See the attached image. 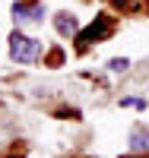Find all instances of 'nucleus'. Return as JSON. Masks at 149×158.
Returning <instances> with one entry per match:
<instances>
[{"instance_id":"1","label":"nucleus","mask_w":149,"mask_h":158,"mask_svg":"<svg viewBox=\"0 0 149 158\" xmlns=\"http://www.w3.org/2000/svg\"><path fill=\"white\" fill-rule=\"evenodd\" d=\"M10 57L16 63H35L38 57H42V41L22 35V32H13L10 35Z\"/></svg>"},{"instance_id":"2","label":"nucleus","mask_w":149,"mask_h":158,"mask_svg":"<svg viewBox=\"0 0 149 158\" xmlns=\"http://www.w3.org/2000/svg\"><path fill=\"white\" fill-rule=\"evenodd\" d=\"M13 16H16V22H38L45 16V3L42 0H16L13 3Z\"/></svg>"},{"instance_id":"3","label":"nucleus","mask_w":149,"mask_h":158,"mask_svg":"<svg viewBox=\"0 0 149 158\" xmlns=\"http://www.w3.org/2000/svg\"><path fill=\"white\" fill-rule=\"evenodd\" d=\"M111 35V19L108 16H95V22L89 25V29H83L79 32V44H92V41H102V38H108Z\"/></svg>"},{"instance_id":"4","label":"nucleus","mask_w":149,"mask_h":158,"mask_svg":"<svg viewBox=\"0 0 149 158\" xmlns=\"http://www.w3.org/2000/svg\"><path fill=\"white\" fill-rule=\"evenodd\" d=\"M54 25H57L60 35H73V32H76V19L70 16V13H60V16L54 19Z\"/></svg>"},{"instance_id":"5","label":"nucleus","mask_w":149,"mask_h":158,"mask_svg":"<svg viewBox=\"0 0 149 158\" xmlns=\"http://www.w3.org/2000/svg\"><path fill=\"white\" fill-rule=\"evenodd\" d=\"M130 146L137 149V152H146L149 149V130H137V133L130 136Z\"/></svg>"},{"instance_id":"6","label":"nucleus","mask_w":149,"mask_h":158,"mask_svg":"<svg viewBox=\"0 0 149 158\" xmlns=\"http://www.w3.org/2000/svg\"><path fill=\"white\" fill-rule=\"evenodd\" d=\"M108 67H111L114 73H127V70H130V60H127V57H114Z\"/></svg>"},{"instance_id":"7","label":"nucleus","mask_w":149,"mask_h":158,"mask_svg":"<svg viewBox=\"0 0 149 158\" xmlns=\"http://www.w3.org/2000/svg\"><path fill=\"white\" fill-rule=\"evenodd\" d=\"M121 104H124V108H146V101H140V98H124Z\"/></svg>"}]
</instances>
